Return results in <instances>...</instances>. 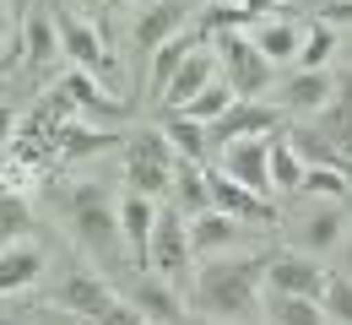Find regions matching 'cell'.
<instances>
[{"instance_id":"cell-1","label":"cell","mask_w":352,"mask_h":325,"mask_svg":"<svg viewBox=\"0 0 352 325\" xmlns=\"http://www.w3.org/2000/svg\"><path fill=\"white\" fill-rule=\"evenodd\" d=\"M261 282H265V255H212L190 277V309L222 325H255L261 320Z\"/></svg>"},{"instance_id":"cell-2","label":"cell","mask_w":352,"mask_h":325,"mask_svg":"<svg viewBox=\"0 0 352 325\" xmlns=\"http://www.w3.org/2000/svg\"><path fill=\"white\" fill-rule=\"evenodd\" d=\"M65 223H71V238L98 255V260H120V201L109 195V185L98 179H82V185L65 190Z\"/></svg>"},{"instance_id":"cell-3","label":"cell","mask_w":352,"mask_h":325,"mask_svg":"<svg viewBox=\"0 0 352 325\" xmlns=\"http://www.w3.org/2000/svg\"><path fill=\"white\" fill-rule=\"evenodd\" d=\"M217 49V65H222V82L233 87L239 98H261L276 87V65H265V54L255 49V38L244 33V27H228L212 38Z\"/></svg>"},{"instance_id":"cell-4","label":"cell","mask_w":352,"mask_h":325,"mask_svg":"<svg viewBox=\"0 0 352 325\" xmlns=\"http://www.w3.org/2000/svg\"><path fill=\"white\" fill-rule=\"evenodd\" d=\"M174 163H179V152L157 125H146V131H135L125 141V179H131V190L152 195V201L174 190Z\"/></svg>"},{"instance_id":"cell-5","label":"cell","mask_w":352,"mask_h":325,"mask_svg":"<svg viewBox=\"0 0 352 325\" xmlns=\"http://www.w3.org/2000/svg\"><path fill=\"white\" fill-rule=\"evenodd\" d=\"M195 255H190V217L179 206H157V223H152V249H146V271L163 277L168 287H184L195 277L190 271Z\"/></svg>"},{"instance_id":"cell-6","label":"cell","mask_w":352,"mask_h":325,"mask_svg":"<svg viewBox=\"0 0 352 325\" xmlns=\"http://www.w3.org/2000/svg\"><path fill=\"white\" fill-rule=\"evenodd\" d=\"M49 5H54V0H49ZM54 33H60V54H65L76 71H92L98 82L114 76V54L103 49V33H98L92 22H82V16L65 11V5H54Z\"/></svg>"},{"instance_id":"cell-7","label":"cell","mask_w":352,"mask_h":325,"mask_svg":"<svg viewBox=\"0 0 352 325\" xmlns=\"http://www.w3.org/2000/svg\"><path fill=\"white\" fill-rule=\"evenodd\" d=\"M190 16H195V0H141V5H135V22H131L135 54L152 60V49L168 44V38H179Z\"/></svg>"},{"instance_id":"cell-8","label":"cell","mask_w":352,"mask_h":325,"mask_svg":"<svg viewBox=\"0 0 352 325\" xmlns=\"http://www.w3.org/2000/svg\"><path fill=\"white\" fill-rule=\"evenodd\" d=\"M325 277H331V271L314 266V255H304V249H276V255H265V287H271V293L314 298V304H320Z\"/></svg>"},{"instance_id":"cell-9","label":"cell","mask_w":352,"mask_h":325,"mask_svg":"<svg viewBox=\"0 0 352 325\" xmlns=\"http://www.w3.org/2000/svg\"><path fill=\"white\" fill-rule=\"evenodd\" d=\"M60 93L71 98V109H76V114H87L92 125H120V120H131V103H125V98H114L98 76H92V71H76V65H71V71L60 76Z\"/></svg>"},{"instance_id":"cell-10","label":"cell","mask_w":352,"mask_h":325,"mask_svg":"<svg viewBox=\"0 0 352 325\" xmlns=\"http://www.w3.org/2000/svg\"><path fill=\"white\" fill-rule=\"evenodd\" d=\"M114 298H120V293L98 277L92 266H71L65 277L54 282V304H60L65 315H76V320H98V315H103Z\"/></svg>"},{"instance_id":"cell-11","label":"cell","mask_w":352,"mask_h":325,"mask_svg":"<svg viewBox=\"0 0 352 325\" xmlns=\"http://www.w3.org/2000/svg\"><path fill=\"white\" fill-rule=\"evenodd\" d=\"M206 190H212V206H217L222 217H239V223H261V228H271V223H282V212L271 206V195H255L250 185H239V179H228V174H206Z\"/></svg>"},{"instance_id":"cell-12","label":"cell","mask_w":352,"mask_h":325,"mask_svg":"<svg viewBox=\"0 0 352 325\" xmlns=\"http://www.w3.org/2000/svg\"><path fill=\"white\" fill-rule=\"evenodd\" d=\"M244 136H276V109L261 103V98H239L228 114H217L212 125H206V141L212 146H228V141H244Z\"/></svg>"},{"instance_id":"cell-13","label":"cell","mask_w":352,"mask_h":325,"mask_svg":"<svg viewBox=\"0 0 352 325\" xmlns=\"http://www.w3.org/2000/svg\"><path fill=\"white\" fill-rule=\"evenodd\" d=\"M152 223H157V206H152V195H141V190H125V195H120V238H125V255H131L135 271H146Z\"/></svg>"},{"instance_id":"cell-14","label":"cell","mask_w":352,"mask_h":325,"mask_svg":"<svg viewBox=\"0 0 352 325\" xmlns=\"http://www.w3.org/2000/svg\"><path fill=\"white\" fill-rule=\"evenodd\" d=\"M16 49H22V65H33V71H49V65L60 60V33H54V5H49V0L28 5Z\"/></svg>"},{"instance_id":"cell-15","label":"cell","mask_w":352,"mask_h":325,"mask_svg":"<svg viewBox=\"0 0 352 325\" xmlns=\"http://www.w3.org/2000/svg\"><path fill=\"white\" fill-rule=\"evenodd\" d=\"M331 93H336V76L331 71H287L282 82H276V103L287 109V114H320L325 103H331Z\"/></svg>"},{"instance_id":"cell-16","label":"cell","mask_w":352,"mask_h":325,"mask_svg":"<svg viewBox=\"0 0 352 325\" xmlns=\"http://www.w3.org/2000/svg\"><path fill=\"white\" fill-rule=\"evenodd\" d=\"M265 141L271 136H244V141H228L222 146V174L250 185L255 195H271V163H265Z\"/></svg>"},{"instance_id":"cell-17","label":"cell","mask_w":352,"mask_h":325,"mask_svg":"<svg viewBox=\"0 0 352 325\" xmlns=\"http://www.w3.org/2000/svg\"><path fill=\"white\" fill-rule=\"evenodd\" d=\"M217 71H222V65H217V49H212V38H206V44L190 49V60H184V65L174 71V82L163 87V98H157V103H163V109H179V103H190V98L206 87V82H217Z\"/></svg>"},{"instance_id":"cell-18","label":"cell","mask_w":352,"mask_h":325,"mask_svg":"<svg viewBox=\"0 0 352 325\" xmlns=\"http://www.w3.org/2000/svg\"><path fill=\"white\" fill-rule=\"evenodd\" d=\"M239 238H244V223H239V217H222L217 206H206L201 217H190V255H195V260L228 255Z\"/></svg>"},{"instance_id":"cell-19","label":"cell","mask_w":352,"mask_h":325,"mask_svg":"<svg viewBox=\"0 0 352 325\" xmlns=\"http://www.w3.org/2000/svg\"><path fill=\"white\" fill-rule=\"evenodd\" d=\"M38 277H44V249H38V244L16 238V244H6V249H0V298H11V293H22V287H33Z\"/></svg>"},{"instance_id":"cell-20","label":"cell","mask_w":352,"mask_h":325,"mask_svg":"<svg viewBox=\"0 0 352 325\" xmlns=\"http://www.w3.org/2000/svg\"><path fill=\"white\" fill-rule=\"evenodd\" d=\"M314 131L352 157V65L336 76V93H331V103L320 109V125H314Z\"/></svg>"},{"instance_id":"cell-21","label":"cell","mask_w":352,"mask_h":325,"mask_svg":"<svg viewBox=\"0 0 352 325\" xmlns=\"http://www.w3.org/2000/svg\"><path fill=\"white\" fill-rule=\"evenodd\" d=\"M195 44H206V38H201V33H179V38H168V44L152 49V60H146V98H152V103L163 98V87L174 82V71L190 60V49H195Z\"/></svg>"},{"instance_id":"cell-22","label":"cell","mask_w":352,"mask_h":325,"mask_svg":"<svg viewBox=\"0 0 352 325\" xmlns=\"http://www.w3.org/2000/svg\"><path fill=\"white\" fill-rule=\"evenodd\" d=\"M109 146H120V136H114L109 125L65 120V131H60V163H82V157H98V152H109Z\"/></svg>"},{"instance_id":"cell-23","label":"cell","mask_w":352,"mask_h":325,"mask_svg":"<svg viewBox=\"0 0 352 325\" xmlns=\"http://www.w3.org/2000/svg\"><path fill=\"white\" fill-rule=\"evenodd\" d=\"M282 141L298 152V163H304V168H342V174H352V157H347V152H342V146H331V141L320 136V131H309V125L282 131Z\"/></svg>"},{"instance_id":"cell-24","label":"cell","mask_w":352,"mask_h":325,"mask_svg":"<svg viewBox=\"0 0 352 325\" xmlns=\"http://www.w3.org/2000/svg\"><path fill=\"white\" fill-rule=\"evenodd\" d=\"M255 49L265 54V65H293L298 60V44H304V27L298 22H255Z\"/></svg>"},{"instance_id":"cell-25","label":"cell","mask_w":352,"mask_h":325,"mask_svg":"<svg viewBox=\"0 0 352 325\" xmlns=\"http://www.w3.org/2000/svg\"><path fill=\"white\" fill-rule=\"evenodd\" d=\"M157 131L174 141V152L184 163H206V152H212V141H206V125L201 120H184L179 109H163V120H157Z\"/></svg>"},{"instance_id":"cell-26","label":"cell","mask_w":352,"mask_h":325,"mask_svg":"<svg viewBox=\"0 0 352 325\" xmlns=\"http://www.w3.org/2000/svg\"><path fill=\"white\" fill-rule=\"evenodd\" d=\"M131 304L146 315V320H157V325H184V309H179L174 287H168L163 277H141V282H135V298H131Z\"/></svg>"},{"instance_id":"cell-27","label":"cell","mask_w":352,"mask_h":325,"mask_svg":"<svg viewBox=\"0 0 352 325\" xmlns=\"http://www.w3.org/2000/svg\"><path fill=\"white\" fill-rule=\"evenodd\" d=\"M168 195H174V206L184 212V217H201V212L212 206V190H206L201 163H184V157H179L174 163V190H168Z\"/></svg>"},{"instance_id":"cell-28","label":"cell","mask_w":352,"mask_h":325,"mask_svg":"<svg viewBox=\"0 0 352 325\" xmlns=\"http://www.w3.org/2000/svg\"><path fill=\"white\" fill-rule=\"evenodd\" d=\"M336 244H342V212H336V201H325L320 212L304 217V255H325Z\"/></svg>"},{"instance_id":"cell-29","label":"cell","mask_w":352,"mask_h":325,"mask_svg":"<svg viewBox=\"0 0 352 325\" xmlns=\"http://www.w3.org/2000/svg\"><path fill=\"white\" fill-rule=\"evenodd\" d=\"M265 163H271V190H282V195H293V190L304 185V163H298V152L282 141V131L265 141Z\"/></svg>"},{"instance_id":"cell-30","label":"cell","mask_w":352,"mask_h":325,"mask_svg":"<svg viewBox=\"0 0 352 325\" xmlns=\"http://www.w3.org/2000/svg\"><path fill=\"white\" fill-rule=\"evenodd\" d=\"M233 103H239V93H233V87L217 76V82H206V87L190 98V103H179V114H184V120H201V125H212V120H217V114H228Z\"/></svg>"},{"instance_id":"cell-31","label":"cell","mask_w":352,"mask_h":325,"mask_svg":"<svg viewBox=\"0 0 352 325\" xmlns=\"http://www.w3.org/2000/svg\"><path fill=\"white\" fill-rule=\"evenodd\" d=\"M336 54V27L331 22H309L304 27V44H298V71H325V60Z\"/></svg>"},{"instance_id":"cell-32","label":"cell","mask_w":352,"mask_h":325,"mask_svg":"<svg viewBox=\"0 0 352 325\" xmlns=\"http://www.w3.org/2000/svg\"><path fill=\"white\" fill-rule=\"evenodd\" d=\"M28 228H33V212H28V201H22L16 190L0 185V249H6V244H16V238H28Z\"/></svg>"},{"instance_id":"cell-33","label":"cell","mask_w":352,"mask_h":325,"mask_svg":"<svg viewBox=\"0 0 352 325\" xmlns=\"http://www.w3.org/2000/svg\"><path fill=\"white\" fill-rule=\"evenodd\" d=\"M271 320L276 325H331L314 298H287V293H271Z\"/></svg>"},{"instance_id":"cell-34","label":"cell","mask_w":352,"mask_h":325,"mask_svg":"<svg viewBox=\"0 0 352 325\" xmlns=\"http://www.w3.org/2000/svg\"><path fill=\"white\" fill-rule=\"evenodd\" d=\"M304 195H320V201H336V206H342V201H347L352 195V179L347 174H342V168H304Z\"/></svg>"},{"instance_id":"cell-35","label":"cell","mask_w":352,"mask_h":325,"mask_svg":"<svg viewBox=\"0 0 352 325\" xmlns=\"http://www.w3.org/2000/svg\"><path fill=\"white\" fill-rule=\"evenodd\" d=\"M320 309L325 320L352 325V277H325V293H320Z\"/></svg>"},{"instance_id":"cell-36","label":"cell","mask_w":352,"mask_h":325,"mask_svg":"<svg viewBox=\"0 0 352 325\" xmlns=\"http://www.w3.org/2000/svg\"><path fill=\"white\" fill-rule=\"evenodd\" d=\"M250 22H255V16H250L244 5H228V0H217V5H206V11H201V38H206V33L217 38V33H228V27H250Z\"/></svg>"},{"instance_id":"cell-37","label":"cell","mask_w":352,"mask_h":325,"mask_svg":"<svg viewBox=\"0 0 352 325\" xmlns=\"http://www.w3.org/2000/svg\"><path fill=\"white\" fill-rule=\"evenodd\" d=\"M314 11V22H331V27H347L352 22V0H298Z\"/></svg>"},{"instance_id":"cell-38","label":"cell","mask_w":352,"mask_h":325,"mask_svg":"<svg viewBox=\"0 0 352 325\" xmlns=\"http://www.w3.org/2000/svg\"><path fill=\"white\" fill-rule=\"evenodd\" d=\"M87 325H152V320H146V315L135 309L131 298H114V304H109V309H103L98 320H87Z\"/></svg>"},{"instance_id":"cell-39","label":"cell","mask_w":352,"mask_h":325,"mask_svg":"<svg viewBox=\"0 0 352 325\" xmlns=\"http://www.w3.org/2000/svg\"><path fill=\"white\" fill-rule=\"evenodd\" d=\"M11 136H16V114L0 103V146H11Z\"/></svg>"},{"instance_id":"cell-40","label":"cell","mask_w":352,"mask_h":325,"mask_svg":"<svg viewBox=\"0 0 352 325\" xmlns=\"http://www.w3.org/2000/svg\"><path fill=\"white\" fill-rule=\"evenodd\" d=\"M239 5H244V11H250V16H255V22H265V11H271V5H276V0H239Z\"/></svg>"},{"instance_id":"cell-41","label":"cell","mask_w":352,"mask_h":325,"mask_svg":"<svg viewBox=\"0 0 352 325\" xmlns=\"http://www.w3.org/2000/svg\"><path fill=\"white\" fill-rule=\"evenodd\" d=\"M11 38V11H6V0H0V44Z\"/></svg>"},{"instance_id":"cell-42","label":"cell","mask_w":352,"mask_h":325,"mask_svg":"<svg viewBox=\"0 0 352 325\" xmlns=\"http://www.w3.org/2000/svg\"><path fill=\"white\" fill-rule=\"evenodd\" d=\"M16 60H22V54H6V60H0V76H6V71H11V65H16Z\"/></svg>"},{"instance_id":"cell-43","label":"cell","mask_w":352,"mask_h":325,"mask_svg":"<svg viewBox=\"0 0 352 325\" xmlns=\"http://www.w3.org/2000/svg\"><path fill=\"white\" fill-rule=\"evenodd\" d=\"M92 5H103V11H109V5H120V0H92Z\"/></svg>"},{"instance_id":"cell-44","label":"cell","mask_w":352,"mask_h":325,"mask_svg":"<svg viewBox=\"0 0 352 325\" xmlns=\"http://www.w3.org/2000/svg\"><path fill=\"white\" fill-rule=\"evenodd\" d=\"M347 266H352V238H347Z\"/></svg>"},{"instance_id":"cell-45","label":"cell","mask_w":352,"mask_h":325,"mask_svg":"<svg viewBox=\"0 0 352 325\" xmlns=\"http://www.w3.org/2000/svg\"><path fill=\"white\" fill-rule=\"evenodd\" d=\"M271 325H276V320H271Z\"/></svg>"}]
</instances>
